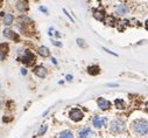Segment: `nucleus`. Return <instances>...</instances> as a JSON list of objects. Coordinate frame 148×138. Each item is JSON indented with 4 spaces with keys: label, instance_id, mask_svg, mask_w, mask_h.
<instances>
[{
    "label": "nucleus",
    "instance_id": "f257e3e1",
    "mask_svg": "<svg viewBox=\"0 0 148 138\" xmlns=\"http://www.w3.org/2000/svg\"><path fill=\"white\" fill-rule=\"evenodd\" d=\"M132 128L138 135H147L148 133V122L146 119L138 118V119L133 121Z\"/></svg>",
    "mask_w": 148,
    "mask_h": 138
},
{
    "label": "nucleus",
    "instance_id": "f03ea898",
    "mask_svg": "<svg viewBox=\"0 0 148 138\" xmlns=\"http://www.w3.org/2000/svg\"><path fill=\"white\" fill-rule=\"evenodd\" d=\"M125 130V123L120 119H114L111 123V131L114 133H120Z\"/></svg>",
    "mask_w": 148,
    "mask_h": 138
},
{
    "label": "nucleus",
    "instance_id": "7ed1b4c3",
    "mask_svg": "<svg viewBox=\"0 0 148 138\" xmlns=\"http://www.w3.org/2000/svg\"><path fill=\"white\" fill-rule=\"evenodd\" d=\"M69 117H70L73 122H79L81 119H83L84 114H83V111H82L81 109H78V108H73V109L70 110V112H69Z\"/></svg>",
    "mask_w": 148,
    "mask_h": 138
},
{
    "label": "nucleus",
    "instance_id": "20e7f679",
    "mask_svg": "<svg viewBox=\"0 0 148 138\" xmlns=\"http://www.w3.org/2000/svg\"><path fill=\"white\" fill-rule=\"evenodd\" d=\"M21 61H22L25 64L30 66V64H33V63L36 61V57H35V55H34L30 50H26L25 54H23V56L21 57Z\"/></svg>",
    "mask_w": 148,
    "mask_h": 138
},
{
    "label": "nucleus",
    "instance_id": "39448f33",
    "mask_svg": "<svg viewBox=\"0 0 148 138\" xmlns=\"http://www.w3.org/2000/svg\"><path fill=\"white\" fill-rule=\"evenodd\" d=\"M33 70H34V74H35L36 76H39V77H41V79L46 77V75H47V70H46V68H45L43 66H38V67H35Z\"/></svg>",
    "mask_w": 148,
    "mask_h": 138
},
{
    "label": "nucleus",
    "instance_id": "423d86ee",
    "mask_svg": "<svg viewBox=\"0 0 148 138\" xmlns=\"http://www.w3.org/2000/svg\"><path fill=\"white\" fill-rule=\"evenodd\" d=\"M4 35H5L6 38H8V39L14 40L15 42H19V41H20L19 35H18L15 32H13V30H11V29H5V30H4Z\"/></svg>",
    "mask_w": 148,
    "mask_h": 138
},
{
    "label": "nucleus",
    "instance_id": "0eeeda50",
    "mask_svg": "<svg viewBox=\"0 0 148 138\" xmlns=\"http://www.w3.org/2000/svg\"><path fill=\"white\" fill-rule=\"evenodd\" d=\"M97 104H98V107H99L101 110H107V109L110 108V106H111V103H110L107 99H105V98H103V97H99V98L97 99Z\"/></svg>",
    "mask_w": 148,
    "mask_h": 138
},
{
    "label": "nucleus",
    "instance_id": "6e6552de",
    "mask_svg": "<svg viewBox=\"0 0 148 138\" xmlns=\"http://www.w3.org/2000/svg\"><path fill=\"white\" fill-rule=\"evenodd\" d=\"M106 122H107V119H106L105 117H100V116H95V118H93V121H92V123H93V125H95L96 128H101V126H104V125L106 124Z\"/></svg>",
    "mask_w": 148,
    "mask_h": 138
},
{
    "label": "nucleus",
    "instance_id": "1a4fd4ad",
    "mask_svg": "<svg viewBox=\"0 0 148 138\" xmlns=\"http://www.w3.org/2000/svg\"><path fill=\"white\" fill-rule=\"evenodd\" d=\"M8 49H10V47L7 43H0V60L1 61L5 60V57L8 53Z\"/></svg>",
    "mask_w": 148,
    "mask_h": 138
},
{
    "label": "nucleus",
    "instance_id": "9d476101",
    "mask_svg": "<svg viewBox=\"0 0 148 138\" xmlns=\"http://www.w3.org/2000/svg\"><path fill=\"white\" fill-rule=\"evenodd\" d=\"M88 73L90 75H92V76H96V75H98L100 73V68L98 66H90L88 68Z\"/></svg>",
    "mask_w": 148,
    "mask_h": 138
},
{
    "label": "nucleus",
    "instance_id": "9b49d317",
    "mask_svg": "<svg viewBox=\"0 0 148 138\" xmlns=\"http://www.w3.org/2000/svg\"><path fill=\"white\" fill-rule=\"evenodd\" d=\"M39 54H40L41 56H43V57H48V56L50 55V50L48 49V47L41 46V47L39 48Z\"/></svg>",
    "mask_w": 148,
    "mask_h": 138
},
{
    "label": "nucleus",
    "instance_id": "f8f14e48",
    "mask_svg": "<svg viewBox=\"0 0 148 138\" xmlns=\"http://www.w3.org/2000/svg\"><path fill=\"white\" fill-rule=\"evenodd\" d=\"M116 12H117L119 15H124V14H126V13H127V6H126L125 4H121V5H119V6L117 7Z\"/></svg>",
    "mask_w": 148,
    "mask_h": 138
},
{
    "label": "nucleus",
    "instance_id": "ddd939ff",
    "mask_svg": "<svg viewBox=\"0 0 148 138\" xmlns=\"http://www.w3.org/2000/svg\"><path fill=\"white\" fill-rule=\"evenodd\" d=\"M93 17L97 19V20H104V17H105V13L104 11H99V10H95L93 11Z\"/></svg>",
    "mask_w": 148,
    "mask_h": 138
},
{
    "label": "nucleus",
    "instance_id": "4468645a",
    "mask_svg": "<svg viewBox=\"0 0 148 138\" xmlns=\"http://www.w3.org/2000/svg\"><path fill=\"white\" fill-rule=\"evenodd\" d=\"M91 133H92L91 130H90L89 128H85V129H83V130L79 132V138H89Z\"/></svg>",
    "mask_w": 148,
    "mask_h": 138
},
{
    "label": "nucleus",
    "instance_id": "2eb2a0df",
    "mask_svg": "<svg viewBox=\"0 0 148 138\" xmlns=\"http://www.w3.org/2000/svg\"><path fill=\"white\" fill-rule=\"evenodd\" d=\"M16 7H18L19 11L25 12V11L28 8V3H27V1H19V3L16 4Z\"/></svg>",
    "mask_w": 148,
    "mask_h": 138
},
{
    "label": "nucleus",
    "instance_id": "dca6fc26",
    "mask_svg": "<svg viewBox=\"0 0 148 138\" xmlns=\"http://www.w3.org/2000/svg\"><path fill=\"white\" fill-rule=\"evenodd\" d=\"M13 21H14V17H13L12 14H6V15H5V18H4V23H5L6 26L12 25Z\"/></svg>",
    "mask_w": 148,
    "mask_h": 138
},
{
    "label": "nucleus",
    "instance_id": "f3484780",
    "mask_svg": "<svg viewBox=\"0 0 148 138\" xmlns=\"http://www.w3.org/2000/svg\"><path fill=\"white\" fill-rule=\"evenodd\" d=\"M114 106H116L118 109H124V108H125V102H124L123 99H120V98H117V99L114 101Z\"/></svg>",
    "mask_w": 148,
    "mask_h": 138
},
{
    "label": "nucleus",
    "instance_id": "a211bd4d",
    "mask_svg": "<svg viewBox=\"0 0 148 138\" xmlns=\"http://www.w3.org/2000/svg\"><path fill=\"white\" fill-rule=\"evenodd\" d=\"M60 138H73V135L71 131H63V132H61Z\"/></svg>",
    "mask_w": 148,
    "mask_h": 138
},
{
    "label": "nucleus",
    "instance_id": "6ab92c4d",
    "mask_svg": "<svg viewBox=\"0 0 148 138\" xmlns=\"http://www.w3.org/2000/svg\"><path fill=\"white\" fill-rule=\"evenodd\" d=\"M46 130H47V125H42L41 126V129H40V131H39V136H41V135H43L45 132H46Z\"/></svg>",
    "mask_w": 148,
    "mask_h": 138
},
{
    "label": "nucleus",
    "instance_id": "aec40b11",
    "mask_svg": "<svg viewBox=\"0 0 148 138\" xmlns=\"http://www.w3.org/2000/svg\"><path fill=\"white\" fill-rule=\"evenodd\" d=\"M77 42H78V45H79V46H84V45H83V40L78 39V40H77Z\"/></svg>",
    "mask_w": 148,
    "mask_h": 138
},
{
    "label": "nucleus",
    "instance_id": "412c9836",
    "mask_svg": "<svg viewBox=\"0 0 148 138\" xmlns=\"http://www.w3.org/2000/svg\"><path fill=\"white\" fill-rule=\"evenodd\" d=\"M71 79H72V76H70V75H68V76H66V80H68V81H70Z\"/></svg>",
    "mask_w": 148,
    "mask_h": 138
},
{
    "label": "nucleus",
    "instance_id": "4be33fe9",
    "mask_svg": "<svg viewBox=\"0 0 148 138\" xmlns=\"http://www.w3.org/2000/svg\"><path fill=\"white\" fill-rule=\"evenodd\" d=\"M146 27H147V29H148V20L146 21Z\"/></svg>",
    "mask_w": 148,
    "mask_h": 138
},
{
    "label": "nucleus",
    "instance_id": "5701e85b",
    "mask_svg": "<svg viewBox=\"0 0 148 138\" xmlns=\"http://www.w3.org/2000/svg\"><path fill=\"white\" fill-rule=\"evenodd\" d=\"M146 107H147V109H148V103H147V104H146Z\"/></svg>",
    "mask_w": 148,
    "mask_h": 138
},
{
    "label": "nucleus",
    "instance_id": "b1692460",
    "mask_svg": "<svg viewBox=\"0 0 148 138\" xmlns=\"http://www.w3.org/2000/svg\"><path fill=\"white\" fill-rule=\"evenodd\" d=\"M0 106H1V102H0Z\"/></svg>",
    "mask_w": 148,
    "mask_h": 138
}]
</instances>
